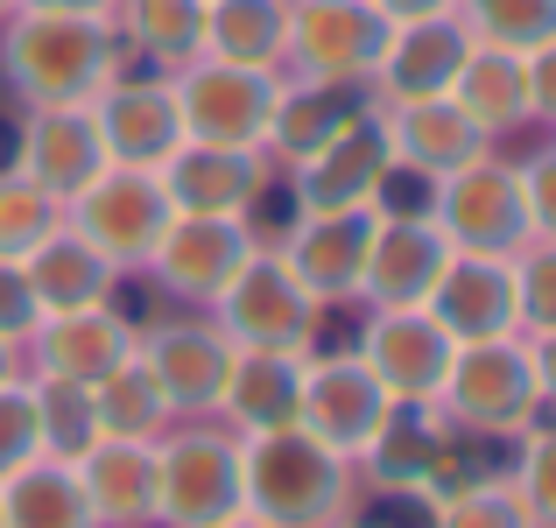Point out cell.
I'll return each mask as SVG.
<instances>
[{
    "mask_svg": "<svg viewBox=\"0 0 556 528\" xmlns=\"http://www.w3.org/2000/svg\"><path fill=\"white\" fill-rule=\"evenodd\" d=\"M359 501L353 458L317 444L303 423L240 437V507L268 528H331Z\"/></svg>",
    "mask_w": 556,
    "mask_h": 528,
    "instance_id": "cell-2",
    "label": "cell"
},
{
    "mask_svg": "<svg viewBox=\"0 0 556 528\" xmlns=\"http://www.w3.org/2000/svg\"><path fill=\"white\" fill-rule=\"evenodd\" d=\"M374 240V204L367 212H296L275 232V254L289 261L317 311H359V268Z\"/></svg>",
    "mask_w": 556,
    "mask_h": 528,
    "instance_id": "cell-16",
    "label": "cell"
},
{
    "mask_svg": "<svg viewBox=\"0 0 556 528\" xmlns=\"http://www.w3.org/2000/svg\"><path fill=\"white\" fill-rule=\"evenodd\" d=\"M353 473H359V487H374V493H416V501L437 507L451 487H465V479L486 473V465H472V437L437 402H394L388 423L374 430V444L353 458Z\"/></svg>",
    "mask_w": 556,
    "mask_h": 528,
    "instance_id": "cell-3",
    "label": "cell"
},
{
    "mask_svg": "<svg viewBox=\"0 0 556 528\" xmlns=\"http://www.w3.org/2000/svg\"><path fill=\"white\" fill-rule=\"evenodd\" d=\"M240 515V437L218 416H184L155 437V528H212Z\"/></svg>",
    "mask_w": 556,
    "mask_h": 528,
    "instance_id": "cell-5",
    "label": "cell"
},
{
    "mask_svg": "<svg viewBox=\"0 0 556 528\" xmlns=\"http://www.w3.org/2000/svg\"><path fill=\"white\" fill-rule=\"evenodd\" d=\"M359 106H374V85H331V78H296L282 71V92H275V113H268V155L275 169H296L303 155H317Z\"/></svg>",
    "mask_w": 556,
    "mask_h": 528,
    "instance_id": "cell-24",
    "label": "cell"
},
{
    "mask_svg": "<svg viewBox=\"0 0 556 528\" xmlns=\"http://www.w3.org/2000/svg\"><path fill=\"white\" fill-rule=\"evenodd\" d=\"M451 14L465 22L472 42H493V50L529 56L535 42L556 36V0H451Z\"/></svg>",
    "mask_w": 556,
    "mask_h": 528,
    "instance_id": "cell-35",
    "label": "cell"
},
{
    "mask_svg": "<svg viewBox=\"0 0 556 528\" xmlns=\"http://www.w3.org/2000/svg\"><path fill=\"white\" fill-rule=\"evenodd\" d=\"M303 402V352H240L226 374V394H218V423L232 437H261L296 423Z\"/></svg>",
    "mask_w": 556,
    "mask_h": 528,
    "instance_id": "cell-28",
    "label": "cell"
},
{
    "mask_svg": "<svg viewBox=\"0 0 556 528\" xmlns=\"http://www.w3.org/2000/svg\"><path fill=\"white\" fill-rule=\"evenodd\" d=\"M28 402H36V444H42V458L78 465L85 451L99 444L92 388H78V380H50V374H28Z\"/></svg>",
    "mask_w": 556,
    "mask_h": 528,
    "instance_id": "cell-34",
    "label": "cell"
},
{
    "mask_svg": "<svg viewBox=\"0 0 556 528\" xmlns=\"http://www.w3.org/2000/svg\"><path fill=\"white\" fill-rule=\"evenodd\" d=\"M472 56L458 14H422V22H394L388 50L374 64V99L380 106H402V99H444L458 64Z\"/></svg>",
    "mask_w": 556,
    "mask_h": 528,
    "instance_id": "cell-22",
    "label": "cell"
},
{
    "mask_svg": "<svg viewBox=\"0 0 556 528\" xmlns=\"http://www.w3.org/2000/svg\"><path fill=\"white\" fill-rule=\"evenodd\" d=\"M22 275H28V289H36L42 317H56V311H92V303H121V282H127V275L113 268L92 240H78L71 226H56L50 240L22 261Z\"/></svg>",
    "mask_w": 556,
    "mask_h": 528,
    "instance_id": "cell-27",
    "label": "cell"
},
{
    "mask_svg": "<svg viewBox=\"0 0 556 528\" xmlns=\"http://www.w3.org/2000/svg\"><path fill=\"white\" fill-rule=\"evenodd\" d=\"M169 218H177V204H169L163 176L135 169V163H106L85 190L64 198V226L78 232V240H92L121 275L149 268V254H155V240L169 232Z\"/></svg>",
    "mask_w": 556,
    "mask_h": 528,
    "instance_id": "cell-6",
    "label": "cell"
},
{
    "mask_svg": "<svg viewBox=\"0 0 556 528\" xmlns=\"http://www.w3.org/2000/svg\"><path fill=\"white\" fill-rule=\"evenodd\" d=\"M36 325H42V303H36V289H28L22 261H0V339L28 345V339H36Z\"/></svg>",
    "mask_w": 556,
    "mask_h": 528,
    "instance_id": "cell-42",
    "label": "cell"
},
{
    "mask_svg": "<svg viewBox=\"0 0 556 528\" xmlns=\"http://www.w3.org/2000/svg\"><path fill=\"white\" fill-rule=\"evenodd\" d=\"M141 345V325L121 311V303H92V311H56L36 325V339L22 345L28 374H50V380H78V388H92V380H106L121 360H135Z\"/></svg>",
    "mask_w": 556,
    "mask_h": 528,
    "instance_id": "cell-21",
    "label": "cell"
},
{
    "mask_svg": "<svg viewBox=\"0 0 556 528\" xmlns=\"http://www.w3.org/2000/svg\"><path fill=\"white\" fill-rule=\"evenodd\" d=\"M8 163L64 204L71 190H85L113 155H106V135H99L92 106H22L14 141H8Z\"/></svg>",
    "mask_w": 556,
    "mask_h": 528,
    "instance_id": "cell-20",
    "label": "cell"
},
{
    "mask_svg": "<svg viewBox=\"0 0 556 528\" xmlns=\"http://www.w3.org/2000/svg\"><path fill=\"white\" fill-rule=\"evenodd\" d=\"M78 487L99 528H155V444L99 437L78 458Z\"/></svg>",
    "mask_w": 556,
    "mask_h": 528,
    "instance_id": "cell-25",
    "label": "cell"
},
{
    "mask_svg": "<svg viewBox=\"0 0 556 528\" xmlns=\"http://www.w3.org/2000/svg\"><path fill=\"white\" fill-rule=\"evenodd\" d=\"M430 218L444 226L451 254H515L529 247V204H521V169L515 155L486 149L465 169H451L430 198Z\"/></svg>",
    "mask_w": 556,
    "mask_h": 528,
    "instance_id": "cell-8",
    "label": "cell"
},
{
    "mask_svg": "<svg viewBox=\"0 0 556 528\" xmlns=\"http://www.w3.org/2000/svg\"><path fill=\"white\" fill-rule=\"evenodd\" d=\"M549 135H556V127H549Z\"/></svg>",
    "mask_w": 556,
    "mask_h": 528,
    "instance_id": "cell-51",
    "label": "cell"
},
{
    "mask_svg": "<svg viewBox=\"0 0 556 528\" xmlns=\"http://www.w3.org/2000/svg\"><path fill=\"white\" fill-rule=\"evenodd\" d=\"M430 528H535L529 507H521L515 479L507 473H472L465 487H451L437 501V521Z\"/></svg>",
    "mask_w": 556,
    "mask_h": 528,
    "instance_id": "cell-37",
    "label": "cell"
},
{
    "mask_svg": "<svg viewBox=\"0 0 556 528\" xmlns=\"http://www.w3.org/2000/svg\"><path fill=\"white\" fill-rule=\"evenodd\" d=\"M353 352L394 402H437L451 360H458V339L416 303V311H359Z\"/></svg>",
    "mask_w": 556,
    "mask_h": 528,
    "instance_id": "cell-14",
    "label": "cell"
},
{
    "mask_svg": "<svg viewBox=\"0 0 556 528\" xmlns=\"http://www.w3.org/2000/svg\"><path fill=\"white\" fill-rule=\"evenodd\" d=\"M56 226H64V204L14 163H0V261H28Z\"/></svg>",
    "mask_w": 556,
    "mask_h": 528,
    "instance_id": "cell-36",
    "label": "cell"
},
{
    "mask_svg": "<svg viewBox=\"0 0 556 528\" xmlns=\"http://www.w3.org/2000/svg\"><path fill=\"white\" fill-rule=\"evenodd\" d=\"M515 297H521V331H556V240L515 247Z\"/></svg>",
    "mask_w": 556,
    "mask_h": 528,
    "instance_id": "cell-39",
    "label": "cell"
},
{
    "mask_svg": "<svg viewBox=\"0 0 556 528\" xmlns=\"http://www.w3.org/2000/svg\"><path fill=\"white\" fill-rule=\"evenodd\" d=\"M444 268H451V240L430 212H374L359 311H416V303H430Z\"/></svg>",
    "mask_w": 556,
    "mask_h": 528,
    "instance_id": "cell-17",
    "label": "cell"
},
{
    "mask_svg": "<svg viewBox=\"0 0 556 528\" xmlns=\"http://www.w3.org/2000/svg\"><path fill=\"white\" fill-rule=\"evenodd\" d=\"M451 99H458V113L493 141V149L515 141L521 127H535V113H529V71H521L515 50H493V42H472V56H465L458 78H451Z\"/></svg>",
    "mask_w": 556,
    "mask_h": 528,
    "instance_id": "cell-29",
    "label": "cell"
},
{
    "mask_svg": "<svg viewBox=\"0 0 556 528\" xmlns=\"http://www.w3.org/2000/svg\"><path fill=\"white\" fill-rule=\"evenodd\" d=\"M261 240H268V232H261L254 218H190V212H177L141 275H149L163 297L190 303V311H212Z\"/></svg>",
    "mask_w": 556,
    "mask_h": 528,
    "instance_id": "cell-12",
    "label": "cell"
},
{
    "mask_svg": "<svg viewBox=\"0 0 556 528\" xmlns=\"http://www.w3.org/2000/svg\"><path fill=\"white\" fill-rule=\"evenodd\" d=\"M169 85H177L184 141H204V149H261L268 141V113H275V92H282V71L226 64V56L198 50L190 64L169 71Z\"/></svg>",
    "mask_w": 556,
    "mask_h": 528,
    "instance_id": "cell-7",
    "label": "cell"
},
{
    "mask_svg": "<svg viewBox=\"0 0 556 528\" xmlns=\"http://www.w3.org/2000/svg\"><path fill=\"white\" fill-rule=\"evenodd\" d=\"M331 528H367V521H353V515H345V521H331Z\"/></svg>",
    "mask_w": 556,
    "mask_h": 528,
    "instance_id": "cell-49",
    "label": "cell"
},
{
    "mask_svg": "<svg viewBox=\"0 0 556 528\" xmlns=\"http://www.w3.org/2000/svg\"><path fill=\"white\" fill-rule=\"evenodd\" d=\"M521 204H529V240H556V135L535 155H521Z\"/></svg>",
    "mask_w": 556,
    "mask_h": 528,
    "instance_id": "cell-41",
    "label": "cell"
},
{
    "mask_svg": "<svg viewBox=\"0 0 556 528\" xmlns=\"http://www.w3.org/2000/svg\"><path fill=\"white\" fill-rule=\"evenodd\" d=\"M127 71V50L113 22L99 14H28L14 8L0 22V85L22 106H92Z\"/></svg>",
    "mask_w": 556,
    "mask_h": 528,
    "instance_id": "cell-1",
    "label": "cell"
},
{
    "mask_svg": "<svg viewBox=\"0 0 556 528\" xmlns=\"http://www.w3.org/2000/svg\"><path fill=\"white\" fill-rule=\"evenodd\" d=\"M14 8H28V14H99V22H113V0H14Z\"/></svg>",
    "mask_w": 556,
    "mask_h": 528,
    "instance_id": "cell-45",
    "label": "cell"
},
{
    "mask_svg": "<svg viewBox=\"0 0 556 528\" xmlns=\"http://www.w3.org/2000/svg\"><path fill=\"white\" fill-rule=\"evenodd\" d=\"M388 22H422V14H451V0H374Z\"/></svg>",
    "mask_w": 556,
    "mask_h": 528,
    "instance_id": "cell-46",
    "label": "cell"
},
{
    "mask_svg": "<svg viewBox=\"0 0 556 528\" xmlns=\"http://www.w3.org/2000/svg\"><path fill=\"white\" fill-rule=\"evenodd\" d=\"M422 311H430L458 345L521 331L515 261H501V254H451V268L437 275V289H430V303H422Z\"/></svg>",
    "mask_w": 556,
    "mask_h": 528,
    "instance_id": "cell-23",
    "label": "cell"
},
{
    "mask_svg": "<svg viewBox=\"0 0 556 528\" xmlns=\"http://www.w3.org/2000/svg\"><path fill=\"white\" fill-rule=\"evenodd\" d=\"M169 204L190 218H254L261 226V198L282 184V169L261 149H204V141H184L163 169Z\"/></svg>",
    "mask_w": 556,
    "mask_h": 528,
    "instance_id": "cell-18",
    "label": "cell"
},
{
    "mask_svg": "<svg viewBox=\"0 0 556 528\" xmlns=\"http://www.w3.org/2000/svg\"><path fill=\"white\" fill-rule=\"evenodd\" d=\"M92 408H99V437H141V444H155V437L177 423V408H169L163 380L149 374V360H121L106 380H92Z\"/></svg>",
    "mask_w": 556,
    "mask_h": 528,
    "instance_id": "cell-33",
    "label": "cell"
},
{
    "mask_svg": "<svg viewBox=\"0 0 556 528\" xmlns=\"http://www.w3.org/2000/svg\"><path fill=\"white\" fill-rule=\"evenodd\" d=\"M289 42V0H204V50L226 64L282 71Z\"/></svg>",
    "mask_w": 556,
    "mask_h": 528,
    "instance_id": "cell-32",
    "label": "cell"
},
{
    "mask_svg": "<svg viewBox=\"0 0 556 528\" xmlns=\"http://www.w3.org/2000/svg\"><path fill=\"white\" fill-rule=\"evenodd\" d=\"M507 479H515L529 521L535 528H556V416H549V408L515 437V473H507Z\"/></svg>",
    "mask_w": 556,
    "mask_h": 528,
    "instance_id": "cell-38",
    "label": "cell"
},
{
    "mask_svg": "<svg viewBox=\"0 0 556 528\" xmlns=\"http://www.w3.org/2000/svg\"><path fill=\"white\" fill-rule=\"evenodd\" d=\"M388 113V141H394V163H408L416 176L444 184L451 169H465L472 155H486L493 141L479 135L472 121L458 113V99H402V106H380Z\"/></svg>",
    "mask_w": 556,
    "mask_h": 528,
    "instance_id": "cell-26",
    "label": "cell"
},
{
    "mask_svg": "<svg viewBox=\"0 0 556 528\" xmlns=\"http://www.w3.org/2000/svg\"><path fill=\"white\" fill-rule=\"evenodd\" d=\"M141 360H149V374L163 380L169 408L184 416H218V394H226V374L232 360H240V345L226 339V331L212 325V311H190V317H155V325H141Z\"/></svg>",
    "mask_w": 556,
    "mask_h": 528,
    "instance_id": "cell-15",
    "label": "cell"
},
{
    "mask_svg": "<svg viewBox=\"0 0 556 528\" xmlns=\"http://www.w3.org/2000/svg\"><path fill=\"white\" fill-rule=\"evenodd\" d=\"M0 528H99L85 507L78 465L28 458L14 479H0Z\"/></svg>",
    "mask_w": 556,
    "mask_h": 528,
    "instance_id": "cell-31",
    "label": "cell"
},
{
    "mask_svg": "<svg viewBox=\"0 0 556 528\" xmlns=\"http://www.w3.org/2000/svg\"><path fill=\"white\" fill-rule=\"evenodd\" d=\"M8 14H14V0H0V22H8Z\"/></svg>",
    "mask_w": 556,
    "mask_h": 528,
    "instance_id": "cell-50",
    "label": "cell"
},
{
    "mask_svg": "<svg viewBox=\"0 0 556 528\" xmlns=\"http://www.w3.org/2000/svg\"><path fill=\"white\" fill-rule=\"evenodd\" d=\"M437 408H444L472 444H515V437L543 416V388H535V366H529V339L507 331V339L458 345L444 388H437Z\"/></svg>",
    "mask_w": 556,
    "mask_h": 528,
    "instance_id": "cell-4",
    "label": "cell"
},
{
    "mask_svg": "<svg viewBox=\"0 0 556 528\" xmlns=\"http://www.w3.org/2000/svg\"><path fill=\"white\" fill-rule=\"evenodd\" d=\"M529 339V331H521ZM529 366H535V388H543V408L556 416V331H535L529 339Z\"/></svg>",
    "mask_w": 556,
    "mask_h": 528,
    "instance_id": "cell-44",
    "label": "cell"
},
{
    "mask_svg": "<svg viewBox=\"0 0 556 528\" xmlns=\"http://www.w3.org/2000/svg\"><path fill=\"white\" fill-rule=\"evenodd\" d=\"M28 458H42L36 444V402H28V374L0 380V479H14Z\"/></svg>",
    "mask_w": 556,
    "mask_h": 528,
    "instance_id": "cell-40",
    "label": "cell"
},
{
    "mask_svg": "<svg viewBox=\"0 0 556 528\" xmlns=\"http://www.w3.org/2000/svg\"><path fill=\"white\" fill-rule=\"evenodd\" d=\"M388 163H394V141H388V113H380V99H374V106H359L317 155H303L296 169H282L289 212H367Z\"/></svg>",
    "mask_w": 556,
    "mask_h": 528,
    "instance_id": "cell-11",
    "label": "cell"
},
{
    "mask_svg": "<svg viewBox=\"0 0 556 528\" xmlns=\"http://www.w3.org/2000/svg\"><path fill=\"white\" fill-rule=\"evenodd\" d=\"M92 113H99V135H106L113 163L163 169L169 155L184 149V113H177V85H169V71L127 64L121 78L92 99Z\"/></svg>",
    "mask_w": 556,
    "mask_h": 528,
    "instance_id": "cell-19",
    "label": "cell"
},
{
    "mask_svg": "<svg viewBox=\"0 0 556 528\" xmlns=\"http://www.w3.org/2000/svg\"><path fill=\"white\" fill-rule=\"evenodd\" d=\"M28 374V360H22V345H8L0 339V380H22Z\"/></svg>",
    "mask_w": 556,
    "mask_h": 528,
    "instance_id": "cell-47",
    "label": "cell"
},
{
    "mask_svg": "<svg viewBox=\"0 0 556 528\" xmlns=\"http://www.w3.org/2000/svg\"><path fill=\"white\" fill-rule=\"evenodd\" d=\"M212 528H268V521H254V515L240 507V515H226V521H212Z\"/></svg>",
    "mask_w": 556,
    "mask_h": 528,
    "instance_id": "cell-48",
    "label": "cell"
},
{
    "mask_svg": "<svg viewBox=\"0 0 556 528\" xmlns=\"http://www.w3.org/2000/svg\"><path fill=\"white\" fill-rule=\"evenodd\" d=\"M388 14L374 0H289L282 71L331 85H374V64L388 50Z\"/></svg>",
    "mask_w": 556,
    "mask_h": 528,
    "instance_id": "cell-10",
    "label": "cell"
},
{
    "mask_svg": "<svg viewBox=\"0 0 556 528\" xmlns=\"http://www.w3.org/2000/svg\"><path fill=\"white\" fill-rule=\"evenodd\" d=\"M394 394L359 366V352H303V402H296V423L331 444L339 458H359L374 444V430L388 423Z\"/></svg>",
    "mask_w": 556,
    "mask_h": 528,
    "instance_id": "cell-13",
    "label": "cell"
},
{
    "mask_svg": "<svg viewBox=\"0 0 556 528\" xmlns=\"http://www.w3.org/2000/svg\"><path fill=\"white\" fill-rule=\"evenodd\" d=\"M212 325L240 352H311L317 303H311V289L289 275V261L275 254V240H261L254 254H247V268L226 282V297L212 303Z\"/></svg>",
    "mask_w": 556,
    "mask_h": 528,
    "instance_id": "cell-9",
    "label": "cell"
},
{
    "mask_svg": "<svg viewBox=\"0 0 556 528\" xmlns=\"http://www.w3.org/2000/svg\"><path fill=\"white\" fill-rule=\"evenodd\" d=\"M113 36L127 64L177 71L204 50V0H113Z\"/></svg>",
    "mask_w": 556,
    "mask_h": 528,
    "instance_id": "cell-30",
    "label": "cell"
},
{
    "mask_svg": "<svg viewBox=\"0 0 556 528\" xmlns=\"http://www.w3.org/2000/svg\"><path fill=\"white\" fill-rule=\"evenodd\" d=\"M521 71H529V113H535V127H556V36L535 42V50L521 56Z\"/></svg>",
    "mask_w": 556,
    "mask_h": 528,
    "instance_id": "cell-43",
    "label": "cell"
}]
</instances>
